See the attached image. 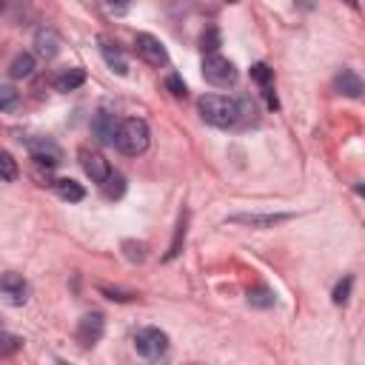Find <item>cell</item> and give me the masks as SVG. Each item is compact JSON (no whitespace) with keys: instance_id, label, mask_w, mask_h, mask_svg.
<instances>
[{"instance_id":"cell-1","label":"cell","mask_w":365,"mask_h":365,"mask_svg":"<svg viewBox=\"0 0 365 365\" xmlns=\"http://www.w3.org/2000/svg\"><path fill=\"white\" fill-rule=\"evenodd\" d=\"M200 117L214 128H237L240 120V103L225 94H202L197 100Z\"/></svg>"},{"instance_id":"cell-2","label":"cell","mask_w":365,"mask_h":365,"mask_svg":"<svg viewBox=\"0 0 365 365\" xmlns=\"http://www.w3.org/2000/svg\"><path fill=\"white\" fill-rule=\"evenodd\" d=\"M148 143H151V131H148V123H145V120L128 117V120H120V123H117L114 145H117V151H123L125 157H140V154H145Z\"/></svg>"},{"instance_id":"cell-3","label":"cell","mask_w":365,"mask_h":365,"mask_svg":"<svg viewBox=\"0 0 365 365\" xmlns=\"http://www.w3.org/2000/svg\"><path fill=\"white\" fill-rule=\"evenodd\" d=\"M202 77L211 83V86H217V88H228V86H234L237 83V66L228 60V57H220V54H208L205 60H202Z\"/></svg>"},{"instance_id":"cell-4","label":"cell","mask_w":365,"mask_h":365,"mask_svg":"<svg viewBox=\"0 0 365 365\" xmlns=\"http://www.w3.org/2000/svg\"><path fill=\"white\" fill-rule=\"evenodd\" d=\"M134 351L143 359H160L168 351V334L160 328H140L134 334Z\"/></svg>"},{"instance_id":"cell-5","label":"cell","mask_w":365,"mask_h":365,"mask_svg":"<svg viewBox=\"0 0 365 365\" xmlns=\"http://www.w3.org/2000/svg\"><path fill=\"white\" fill-rule=\"evenodd\" d=\"M31 154V160L37 165H46V168H54L63 163V148L51 140V137H20Z\"/></svg>"},{"instance_id":"cell-6","label":"cell","mask_w":365,"mask_h":365,"mask_svg":"<svg viewBox=\"0 0 365 365\" xmlns=\"http://www.w3.org/2000/svg\"><path fill=\"white\" fill-rule=\"evenodd\" d=\"M134 51H137V57H140L143 63H148V66H154V68H165V66H168V51H165V46H163L154 34H148V31H140V34L134 37Z\"/></svg>"},{"instance_id":"cell-7","label":"cell","mask_w":365,"mask_h":365,"mask_svg":"<svg viewBox=\"0 0 365 365\" xmlns=\"http://www.w3.org/2000/svg\"><path fill=\"white\" fill-rule=\"evenodd\" d=\"M103 334H106V319H103L100 311L83 314L80 322H77V331H74V336H77V342H80L83 348H94V345L103 339Z\"/></svg>"},{"instance_id":"cell-8","label":"cell","mask_w":365,"mask_h":365,"mask_svg":"<svg viewBox=\"0 0 365 365\" xmlns=\"http://www.w3.org/2000/svg\"><path fill=\"white\" fill-rule=\"evenodd\" d=\"M29 294H31V288L20 274H14V271L0 274V299L6 305H26Z\"/></svg>"},{"instance_id":"cell-9","label":"cell","mask_w":365,"mask_h":365,"mask_svg":"<svg viewBox=\"0 0 365 365\" xmlns=\"http://www.w3.org/2000/svg\"><path fill=\"white\" fill-rule=\"evenodd\" d=\"M77 157H80V165H83V171L91 177V182H97V185H100V182L108 177L111 165H108V160H106L100 151H94V148L83 145V148L77 151Z\"/></svg>"},{"instance_id":"cell-10","label":"cell","mask_w":365,"mask_h":365,"mask_svg":"<svg viewBox=\"0 0 365 365\" xmlns=\"http://www.w3.org/2000/svg\"><path fill=\"white\" fill-rule=\"evenodd\" d=\"M117 123H120V120H117L108 108H100V111L94 114V120H91V134L97 137V143H103V145H114Z\"/></svg>"},{"instance_id":"cell-11","label":"cell","mask_w":365,"mask_h":365,"mask_svg":"<svg viewBox=\"0 0 365 365\" xmlns=\"http://www.w3.org/2000/svg\"><path fill=\"white\" fill-rule=\"evenodd\" d=\"M294 214H231L225 222L231 225H248V228H274L279 222H288Z\"/></svg>"},{"instance_id":"cell-12","label":"cell","mask_w":365,"mask_h":365,"mask_svg":"<svg viewBox=\"0 0 365 365\" xmlns=\"http://www.w3.org/2000/svg\"><path fill=\"white\" fill-rule=\"evenodd\" d=\"M97 43H100V54H103L106 66H108L114 74L125 77V74H128V60H125L123 48H120L114 40H108V37H97Z\"/></svg>"},{"instance_id":"cell-13","label":"cell","mask_w":365,"mask_h":365,"mask_svg":"<svg viewBox=\"0 0 365 365\" xmlns=\"http://www.w3.org/2000/svg\"><path fill=\"white\" fill-rule=\"evenodd\" d=\"M57 51H60L57 31L54 29H37L34 31V54L43 60H51V57H57Z\"/></svg>"},{"instance_id":"cell-14","label":"cell","mask_w":365,"mask_h":365,"mask_svg":"<svg viewBox=\"0 0 365 365\" xmlns=\"http://www.w3.org/2000/svg\"><path fill=\"white\" fill-rule=\"evenodd\" d=\"M334 88L339 91V94H345V97H362V80H359V74L354 71V68H342L336 77H334Z\"/></svg>"},{"instance_id":"cell-15","label":"cell","mask_w":365,"mask_h":365,"mask_svg":"<svg viewBox=\"0 0 365 365\" xmlns=\"http://www.w3.org/2000/svg\"><path fill=\"white\" fill-rule=\"evenodd\" d=\"M51 185H54V194H57L60 200H66V202H80V200L86 197V188H83L77 180H71V177H60V180H54Z\"/></svg>"},{"instance_id":"cell-16","label":"cell","mask_w":365,"mask_h":365,"mask_svg":"<svg viewBox=\"0 0 365 365\" xmlns=\"http://www.w3.org/2000/svg\"><path fill=\"white\" fill-rule=\"evenodd\" d=\"M83 83H86V68H80V66L66 68V71H60V74L54 77V88H57V91H74V88H80Z\"/></svg>"},{"instance_id":"cell-17","label":"cell","mask_w":365,"mask_h":365,"mask_svg":"<svg viewBox=\"0 0 365 365\" xmlns=\"http://www.w3.org/2000/svg\"><path fill=\"white\" fill-rule=\"evenodd\" d=\"M100 188H103V197H106V200H120V197L125 194V177L111 168L108 177L100 182Z\"/></svg>"},{"instance_id":"cell-18","label":"cell","mask_w":365,"mask_h":365,"mask_svg":"<svg viewBox=\"0 0 365 365\" xmlns=\"http://www.w3.org/2000/svg\"><path fill=\"white\" fill-rule=\"evenodd\" d=\"M248 305H251V308H274V305H277L274 288H268V285H254V288L248 291Z\"/></svg>"},{"instance_id":"cell-19","label":"cell","mask_w":365,"mask_h":365,"mask_svg":"<svg viewBox=\"0 0 365 365\" xmlns=\"http://www.w3.org/2000/svg\"><path fill=\"white\" fill-rule=\"evenodd\" d=\"M34 71V57L29 54V51H20L14 60H11V68H9V74L14 77V80H23V77H29Z\"/></svg>"},{"instance_id":"cell-20","label":"cell","mask_w":365,"mask_h":365,"mask_svg":"<svg viewBox=\"0 0 365 365\" xmlns=\"http://www.w3.org/2000/svg\"><path fill=\"white\" fill-rule=\"evenodd\" d=\"M185 228H188V211H182L180 220H177V231H174V240H171V248H168L165 259L180 257V248H182V242H185Z\"/></svg>"},{"instance_id":"cell-21","label":"cell","mask_w":365,"mask_h":365,"mask_svg":"<svg viewBox=\"0 0 365 365\" xmlns=\"http://www.w3.org/2000/svg\"><path fill=\"white\" fill-rule=\"evenodd\" d=\"M20 177V165L9 151H0V180L3 182H14Z\"/></svg>"},{"instance_id":"cell-22","label":"cell","mask_w":365,"mask_h":365,"mask_svg":"<svg viewBox=\"0 0 365 365\" xmlns=\"http://www.w3.org/2000/svg\"><path fill=\"white\" fill-rule=\"evenodd\" d=\"M237 103H240V120H237V128H242V125H248V123H257V106H254V100L240 97Z\"/></svg>"},{"instance_id":"cell-23","label":"cell","mask_w":365,"mask_h":365,"mask_svg":"<svg viewBox=\"0 0 365 365\" xmlns=\"http://www.w3.org/2000/svg\"><path fill=\"white\" fill-rule=\"evenodd\" d=\"M351 288H354V277L351 274H345L336 285H334V294H331V299L336 302V305H345L348 302V297H351Z\"/></svg>"},{"instance_id":"cell-24","label":"cell","mask_w":365,"mask_h":365,"mask_svg":"<svg viewBox=\"0 0 365 365\" xmlns=\"http://www.w3.org/2000/svg\"><path fill=\"white\" fill-rule=\"evenodd\" d=\"M220 31H217V26H208L205 31H202V37H200V48L202 51H208V54H217V48H220Z\"/></svg>"},{"instance_id":"cell-25","label":"cell","mask_w":365,"mask_h":365,"mask_svg":"<svg viewBox=\"0 0 365 365\" xmlns=\"http://www.w3.org/2000/svg\"><path fill=\"white\" fill-rule=\"evenodd\" d=\"M251 80H254L259 88L274 86V71H271L265 63H254V66H251Z\"/></svg>"},{"instance_id":"cell-26","label":"cell","mask_w":365,"mask_h":365,"mask_svg":"<svg viewBox=\"0 0 365 365\" xmlns=\"http://www.w3.org/2000/svg\"><path fill=\"white\" fill-rule=\"evenodd\" d=\"M20 103V91L14 86H0V111H11Z\"/></svg>"},{"instance_id":"cell-27","label":"cell","mask_w":365,"mask_h":365,"mask_svg":"<svg viewBox=\"0 0 365 365\" xmlns=\"http://www.w3.org/2000/svg\"><path fill=\"white\" fill-rule=\"evenodd\" d=\"M123 251L131 262H143L145 259V242H134V240H125L123 242Z\"/></svg>"},{"instance_id":"cell-28","label":"cell","mask_w":365,"mask_h":365,"mask_svg":"<svg viewBox=\"0 0 365 365\" xmlns=\"http://www.w3.org/2000/svg\"><path fill=\"white\" fill-rule=\"evenodd\" d=\"M165 88H168L174 97H185V94H188V88H185V83H182L180 74H168V77H165Z\"/></svg>"},{"instance_id":"cell-29","label":"cell","mask_w":365,"mask_h":365,"mask_svg":"<svg viewBox=\"0 0 365 365\" xmlns=\"http://www.w3.org/2000/svg\"><path fill=\"white\" fill-rule=\"evenodd\" d=\"M100 291H103L108 299H117V302H128V299L137 297L134 291H120V288H108V285H100Z\"/></svg>"},{"instance_id":"cell-30","label":"cell","mask_w":365,"mask_h":365,"mask_svg":"<svg viewBox=\"0 0 365 365\" xmlns=\"http://www.w3.org/2000/svg\"><path fill=\"white\" fill-rule=\"evenodd\" d=\"M20 345H23L20 336H11V334H3V336H0V354H3V356H6V354H14Z\"/></svg>"},{"instance_id":"cell-31","label":"cell","mask_w":365,"mask_h":365,"mask_svg":"<svg viewBox=\"0 0 365 365\" xmlns=\"http://www.w3.org/2000/svg\"><path fill=\"white\" fill-rule=\"evenodd\" d=\"M103 6H106L108 11H117V14H123V11L131 6V0H103Z\"/></svg>"},{"instance_id":"cell-32","label":"cell","mask_w":365,"mask_h":365,"mask_svg":"<svg viewBox=\"0 0 365 365\" xmlns=\"http://www.w3.org/2000/svg\"><path fill=\"white\" fill-rule=\"evenodd\" d=\"M262 97H265V106H268V108H279L277 94H274V86H265V88H262Z\"/></svg>"},{"instance_id":"cell-33","label":"cell","mask_w":365,"mask_h":365,"mask_svg":"<svg viewBox=\"0 0 365 365\" xmlns=\"http://www.w3.org/2000/svg\"><path fill=\"white\" fill-rule=\"evenodd\" d=\"M225 3H237V0H225Z\"/></svg>"},{"instance_id":"cell-34","label":"cell","mask_w":365,"mask_h":365,"mask_svg":"<svg viewBox=\"0 0 365 365\" xmlns=\"http://www.w3.org/2000/svg\"><path fill=\"white\" fill-rule=\"evenodd\" d=\"M0 11H3V0H0Z\"/></svg>"}]
</instances>
